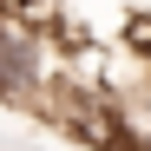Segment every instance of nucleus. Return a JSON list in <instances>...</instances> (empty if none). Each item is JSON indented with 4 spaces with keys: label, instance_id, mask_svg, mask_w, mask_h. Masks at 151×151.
Instances as JSON below:
<instances>
[{
    "label": "nucleus",
    "instance_id": "obj_2",
    "mask_svg": "<svg viewBox=\"0 0 151 151\" xmlns=\"http://www.w3.org/2000/svg\"><path fill=\"white\" fill-rule=\"evenodd\" d=\"M0 7H7L13 20H33V27H46V20H53V7H59V0H0Z\"/></svg>",
    "mask_w": 151,
    "mask_h": 151
},
{
    "label": "nucleus",
    "instance_id": "obj_1",
    "mask_svg": "<svg viewBox=\"0 0 151 151\" xmlns=\"http://www.w3.org/2000/svg\"><path fill=\"white\" fill-rule=\"evenodd\" d=\"M46 79V33L33 27V20H0V99L7 105H33Z\"/></svg>",
    "mask_w": 151,
    "mask_h": 151
}]
</instances>
